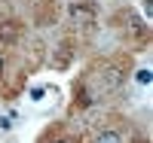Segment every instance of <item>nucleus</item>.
<instances>
[{
	"mask_svg": "<svg viewBox=\"0 0 153 143\" xmlns=\"http://www.w3.org/2000/svg\"><path fill=\"white\" fill-rule=\"evenodd\" d=\"M144 12H147V15H153V0H144Z\"/></svg>",
	"mask_w": 153,
	"mask_h": 143,
	"instance_id": "0eeeda50",
	"label": "nucleus"
},
{
	"mask_svg": "<svg viewBox=\"0 0 153 143\" xmlns=\"http://www.w3.org/2000/svg\"><path fill=\"white\" fill-rule=\"evenodd\" d=\"M95 143H123V137H120L117 131H104V134H98Z\"/></svg>",
	"mask_w": 153,
	"mask_h": 143,
	"instance_id": "20e7f679",
	"label": "nucleus"
},
{
	"mask_svg": "<svg viewBox=\"0 0 153 143\" xmlns=\"http://www.w3.org/2000/svg\"><path fill=\"white\" fill-rule=\"evenodd\" d=\"M71 18H74V24H95V6L71 3Z\"/></svg>",
	"mask_w": 153,
	"mask_h": 143,
	"instance_id": "f257e3e1",
	"label": "nucleus"
},
{
	"mask_svg": "<svg viewBox=\"0 0 153 143\" xmlns=\"http://www.w3.org/2000/svg\"><path fill=\"white\" fill-rule=\"evenodd\" d=\"M55 143H68V140H55Z\"/></svg>",
	"mask_w": 153,
	"mask_h": 143,
	"instance_id": "1a4fd4ad",
	"label": "nucleus"
},
{
	"mask_svg": "<svg viewBox=\"0 0 153 143\" xmlns=\"http://www.w3.org/2000/svg\"><path fill=\"white\" fill-rule=\"evenodd\" d=\"M0 40L3 43H16L19 40V24L16 21H0Z\"/></svg>",
	"mask_w": 153,
	"mask_h": 143,
	"instance_id": "7ed1b4c3",
	"label": "nucleus"
},
{
	"mask_svg": "<svg viewBox=\"0 0 153 143\" xmlns=\"http://www.w3.org/2000/svg\"><path fill=\"white\" fill-rule=\"evenodd\" d=\"M43 95H46V92H43V88H31V98H34V100H40Z\"/></svg>",
	"mask_w": 153,
	"mask_h": 143,
	"instance_id": "423d86ee",
	"label": "nucleus"
},
{
	"mask_svg": "<svg viewBox=\"0 0 153 143\" xmlns=\"http://www.w3.org/2000/svg\"><path fill=\"white\" fill-rule=\"evenodd\" d=\"M0 70H3V58H0Z\"/></svg>",
	"mask_w": 153,
	"mask_h": 143,
	"instance_id": "6e6552de",
	"label": "nucleus"
},
{
	"mask_svg": "<svg viewBox=\"0 0 153 143\" xmlns=\"http://www.w3.org/2000/svg\"><path fill=\"white\" fill-rule=\"evenodd\" d=\"M150 79H153V73H150L147 67H144V70H138V82H141V85H147Z\"/></svg>",
	"mask_w": 153,
	"mask_h": 143,
	"instance_id": "39448f33",
	"label": "nucleus"
},
{
	"mask_svg": "<svg viewBox=\"0 0 153 143\" xmlns=\"http://www.w3.org/2000/svg\"><path fill=\"white\" fill-rule=\"evenodd\" d=\"M120 79H123V73H120L117 67H107L104 76H101V88H104V92H110V88H117V85H120Z\"/></svg>",
	"mask_w": 153,
	"mask_h": 143,
	"instance_id": "f03ea898",
	"label": "nucleus"
}]
</instances>
